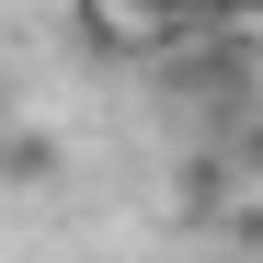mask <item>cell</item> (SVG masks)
Segmentation results:
<instances>
[{"mask_svg": "<svg viewBox=\"0 0 263 263\" xmlns=\"http://www.w3.org/2000/svg\"><path fill=\"white\" fill-rule=\"evenodd\" d=\"M115 12H172V0H115Z\"/></svg>", "mask_w": 263, "mask_h": 263, "instance_id": "7a4b0ae2", "label": "cell"}, {"mask_svg": "<svg viewBox=\"0 0 263 263\" xmlns=\"http://www.w3.org/2000/svg\"><path fill=\"white\" fill-rule=\"evenodd\" d=\"M217 23H240V34H263V0H217Z\"/></svg>", "mask_w": 263, "mask_h": 263, "instance_id": "6da1fadb", "label": "cell"}]
</instances>
